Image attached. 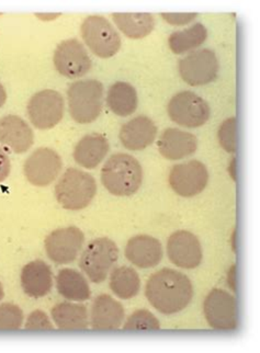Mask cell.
<instances>
[{
    "label": "cell",
    "instance_id": "d4e9b609",
    "mask_svg": "<svg viewBox=\"0 0 260 353\" xmlns=\"http://www.w3.org/2000/svg\"><path fill=\"white\" fill-rule=\"evenodd\" d=\"M52 319L59 330H81L88 327V310L81 304H57L52 310Z\"/></svg>",
    "mask_w": 260,
    "mask_h": 353
},
{
    "label": "cell",
    "instance_id": "5bb4252c",
    "mask_svg": "<svg viewBox=\"0 0 260 353\" xmlns=\"http://www.w3.org/2000/svg\"><path fill=\"white\" fill-rule=\"evenodd\" d=\"M62 166V158L55 150L39 148L24 163V174L33 185L46 187L57 179Z\"/></svg>",
    "mask_w": 260,
    "mask_h": 353
},
{
    "label": "cell",
    "instance_id": "52a82bcc",
    "mask_svg": "<svg viewBox=\"0 0 260 353\" xmlns=\"http://www.w3.org/2000/svg\"><path fill=\"white\" fill-rule=\"evenodd\" d=\"M169 118L174 123L194 129L207 123L211 115L209 105L192 91H181L169 101Z\"/></svg>",
    "mask_w": 260,
    "mask_h": 353
},
{
    "label": "cell",
    "instance_id": "8fae6325",
    "mask_svg": "<svg viewBox=\"0 0 260 353\" xmlns=\"http://www.w3.org/2000/svg\"><path fill=\"white\" fill-rule=\"evenodd\" d=\"M169 185L180 196L191 198L207 187L209 172L201 161H190L172 167L169 172Z\"/></svg>",
    "mask_w": 260,
    "mask_h": 353
},
{
    "label": "cell",
    "instance_id": "836d02e7",
    "mask_svg": "<svg viewBox=\"0 0 260 353\" xmlns=\"http://www.w3.org/2000/svg\"><path fill=\"white\" fill-rule=\"evenodd\" d=\"M11 172V163L9 156L0 148V182L5 181Z\"/></svg>",
    "mask_w": 260,
    "mask_h": 353
},
{
    "label": "cell",
    "instance_id": "2e32d148",
    "mask_svg": "<svg viewBox=\"0 0 260 353\" xmlns=\"http://www.w3.org/2000/svg\"><path fill=\"white\" fill-rule=\"evenodd\" d=\"M34 141L33 131L26 121L17 115L0 119V143L14 153H26Z\"/></svg>",
    "mask_w": 260,
    "mask_h": 353
},
{
    "label": "cell",
    "instance_id": "4316f807",
    "mask_svg": "<svg viewBox=\"0 0 260 353\" xmlns=\"http://www.w3.org/2000/svg\"><path fill=\"white\" fill-rule=\"evenodd\" d=\"M110 288L121 300H130L139 294L141 279L134 269L119 267L111 272Z\"/></svg>",
    "mask_w": 260,
    "mask_h": 353
},
{
    "label": "cell",
    "instance_id": "7402d4cb",
    "mask_svg": "<svg viewBox=\"0 0 260 353\" xmlns=\"http://www.w3.org/2000/svg\"><path fill=\"white\" fill-rule=\"evenodd\" d=\"M109 153V142L103 135L89 134L78 142L74 150V159L79 166L94 169Z\"/></svg>",
    "mask_w": 260,
    "mask_h": 353
},
{
    "label": "cell",
    "instance_id": "f546056e",
    "mask_svg": "<svg viewBox=\"0 0 260 353\" xmlns=\"http://www.w3.org/2000/svg\"><path fill=\"white\" fill-rule=\"evenodd\" d=\"M23 323L22 310L14 304L0 305V330H20Z\"/></svg>",
    "mask_w": 260,
    "mask_h": 353
},
{
    "label": "cell",
    "instance_id": "e0dca14e",
    "mask_svg": "<svg viewBox=\"0 0 260 353\" xmlns=\"http://www.w3.org/2000/svg\"><path fill=\"white\" fill-rule=\"evenodd\" d=\"M157 128L153 121L145 115H139L121 128V143L126 150H143L155 141Z\"/></svg>",
    "mask_w": 260,
    "mask_h": 353
},
{
    "label": "cell",
    "instance_id": "ba28073f",
    "mask_svg": "<svg viewBox=\"0 0 260 353\" xmlns=\"http://www.w3.org/2000/svg\"><path fill=\"white\" fill-rule=\"evenodd\" d=\"M203 313L208 324L217 330H237L239 324V308L233 295L224 290L210 292L203 303Z\"/></svg>",
    "mask_w": 260,
    "mask_h": 353
},
{
    "label": "cell",
    "instance_id": "ac0fdd59",
    "mask_svg": "<svg viewBox=\"0 0 260 353\" xmlns=\"http://www.w3.org/2000/svg\"><path fill=\"white\" fill-rule=\"evenodd\" d=\"M126 257L132 265L142 269L156 267L163 258V247L152 236H135L126 243Z\"/></svg>",
    "mask_w": 260,
    "mask_h": 353
},
{
    "label": "cell",
    "instance_id": "7a4b0ae2",
    "mask_svg": "<svg viewBox=\"0 0 260 353\" xmlns=\"http://www.w3.org/2000/svg\"><path fill=\"white\" fill-rule=\"evenodd\" d=\"M141 163L129 154H114L101 169V182L111 194L130 196L142 185Z\"/></svg>",
    "mask_w": 260,
    "mask_h": 353
},
{
    "label": "cell",
    "instance_id": "44dd1931",
    "mask_svg": "<svg viewBox=\"0 0 260 353\" xmlns=\"http://www.w3.org/2000/svg\"><path fill=\"white\" fill-rule=\"evenodd\" d=\"M21 287L29 296L34 299L46 296L53 288L51 268L41 260H35L24 265L21 272Z\"/></svg>",
    "mask_w": 260,
    "mask_h": 353
},
{
    "label": "cell",
    "instance_id": "9c48e42d",
    "mask_svg": "<svg viewBox=\"0 0 260 353\" xmlns=\"http://www.w3.org/2000/svg\"><path fill=\"white\" fill-rule=\"evenodd\" d=\"M64 107L62 94L52 89H46L39 91L30 99L28 114L37 129H52L62 120Z\"/></svg>",
    "mask_w": 260,
    "mask_h": 353
},
{
    "label": "cell",
    "instance_id": "8992f818",
    "mask_svg": "<svg viewBox=\"0 0 260 353\" xmlns=\"http://www.w3.org/2000/svg\"><path fill=\"white\" fill-rule=\"evenodd\" d=\"M81 37L90 51L101 59H110L121 48V38L105 17L90 16L81 24Z\"/></svg>",
    "mask_w": 260,
    "mask_h": 353
},
{
    "label": "cell",
    "instance_id": "cb8c5ba5",
    "mask_svg": "<svg viewBox=\"0 0 260 353\" xmlns=\"http://www.w3.org/2000/svg\"><path fill=\"white\" fill-rule=\"evenodd\" d=\"M59 294L66 300L83 302L90 299V288L81 273L72 269H63L57 276Z\"/></svg>",
    "mask_w": 260,
    "mask_h": 353
},
{
    "label": "cell",
    "instance_id": "277c9868",
    "mask_svg": "<svg viewBox=\"0 0 260 353\" xmlns=\"http://www.w3.org/2000/svg\"><path fill=\"white\" fill-rule=\"evenodd\" d=\"M68 108L72 118L79 124L97 120L103 105V86L96 79L78 81L68 90Z\"/></svg>",
    "mask_w": 260,
    "mask_h": 353
},
{
    "label": "cell",
    "instance_id": "484cf974",
    "mask_svg": "<svg viewBox=\"0 0 260 353\" xmlns=\"http://www.w3.org/2000/svg\"><path fill=\"white\" fill-rule=\"evenodd\" d=\"M112 18L121 32L135 40L148 37L155 27L154 17L150 14H113Z\"/></svg>",
    "mask_w": 260,
    "mask_h": 353
},
{
    "label": "cell",
    "instance_id": "7c38bea8",
    "mask_svg": "<svg viewBox=\"0 0 260 353\" xmlns=\"http://www.w3.org/2000/svg\"><path fill=\"white\" fill-rule=\"evenodd\" d=\"M54 66L65 77L79 78L92 68V59L86 48L76 39L63 41L54 52Z\"/></svg>",
    "mask_w": 260,
    "mask_h": 353
},
{
    "label": "cell",
    "instance_id": "d590c367",
    "mask_svg": "<svg viewBox=\"0 0 260 353\" xmlns=\"http://www.w3.org/2000/svg\"><path fill=\"white\" fill-rule=\"evenodd\" d=\"M59 14H37L39 18H42V20H53L54 18H57Z\"/></svg>",
    "mask_w": 260,
    "mask_h": 353
},
{
    "label": "cell",
    "instance_id": "603a6c76",
    "mask_svg": "<svg viewBox=\"0 0 260 353\" xmlns=\"http://www.w3.org/2000/svg\"><path fill=\"white\" fill-rule=\"evenodd\" d=\"M107 105L114 114L129 117L139 105L137 90L129 83L117 81L108 90Z\"/></svg>",
    "mask_w": 260,
    "mask_h": 353
},
{
    "label": "cell",
    "instance_id": "83f0119b",
    "mask_svg": "<svg viewBox=\"0 0 260 353\" xmlns=\"http://www.w3.org/2000/svg\"><path fill=\"white\" fill-rule=\"evenodd\" d=\"M207 38V28L202 23H196L183 31L172 33L168 46L174 54H183L202 46Z\"/></svg>",
    "mask_w": 260,
    "mask_h": 353
},
{
    "label": "cell",
    "instance_id": "4fadbf2b",
    "mask_svg": "<svg viewBox=\"0 0 260 353\" xmlns=\"http://www.w3.org/2000/svg\"><path fill=\"white\" fill-rule=\"evenodd\" d=\"M85 241L83 232L75 226L54 230L46 239V252L53 263L68 265L77 258Z\"/></svg>",
    "mask_w": 260,
    "mask_h": 353
},
{
    "label": "cell",
    "instance_id": "9a60e30c",
    "mask_svg": "<svg viewBox=\"0 0 260 353\" xmlns=\"http://www.w3.org/2000/svg\"><path fill=\"white\" fill-rule=\"evenodd\" d=\"M167 256L177 267L193 269L202 261L201 243L188 230H178L169 237Z\"/></svg>",
    "mask_w": 260,
    "mask_h": 353
},
{
    "label": "cell",
    "instance_id": "30bf717a",
    "mask_svg": "<svg viewBox=\"0 0 260 353\" xmlns=\"http://www.w3.org/2000/svg\"><path fill=\"white\" fill-rule=\"evenodd\" d=\"M180 76L190 86H203L212 83L219 74V61L214 52L208 48L188 54L180 59Z\"/></svg>",
    "mask_w": 260,
    "mask_h": 353
},
{
    "label": "cell",
    "instance_id": "8d00e7d4",
    "mask_svg": "<svg viewBox=\"0 0 260 353\" xmlns=\"http://www.w3.org/2000/svg\"><path fill=\"white\" fill-rule=\"evenodd\" d=\"M3 295H5V293H3V284L0 283V301L3 300Z\"/></svg>",
    "mask_w": 260,
    "mask_h": 353
},
{
    "label": "cell",
    "instance_id": "e575fe53",
    "mask_svg": "<svg viewBox=\"0 0 260 353\" xmlns=\"http://www.w3.org/2000/svg\"><path fill=\"white\" fill-rule=\"evenodd\" d=\"M6 99H7V94L3 85L0 83V108L5 105Z\"/></svg>",
    "mask_w": 260,
    "mask_h": 353
},
{
    "label": "cell",
    "instance_id": "ffe728a7",
    "mask_svg": "<svg viewBox=\"0 0 260 353\" xmlns=\"http://www.w3.org/2000/svg\"><path fill=\"white\" fill-rule=\"evenodd\" d=\"M123 306L110 295L102 294L92 303L90 321L94 330H118L124 319Z\"/></svg>",
    "mask_w": 260,
    "mask_h": 353
},
{
    "label": "cell",
    "instance_id": "d6986e66",
    "mask_svg": "<svg viewBox=\"0 0 260 353\" xmlns=\"http://www.w3.org/2000/svg\"><path fill=\"white\" fill-rule=\"evenodd\" d=\"M157 148L161 155L168 161H179L196 152L198 139L188 132L167 129L159 137Z\"/></svg>",
    "mask_w": 260,
    "mask_h": 353
},
{
    "label": "cell",
    "instance_id": "6da1fadb",
    "mask_svg": "<svg viewBox=\"0 0 260 353\" xmlns=\"http://www.w3.org/2000/svg\"><path fill=\"white\" fill-rule=\"evenodd\" d=\"M145 295L159 313L172 315L189 305L193 297L192 283L183 273L165 268L150 276Z\"/></svg>",
    "mask_w": 260,
    "mask_h": 353
},
{
    "label": "cell",
    "instance_id": "1f68e13d",
    "mask_svg": "<svg viewBox=\"0 0 260 353\" xmlns=\"http://www.w3.org/2000/svg\"><path fill=\"white\" fill-rule=\"evenodd\" d=\"M24 328L27 330H53L51 321L42 310H34L30 314Z\"/></svg>",
    "mask_w": 260,
    "mask_h": 353
},
{
    "label": "cell",
    "instance_id": "4dcf8cb0",
    "mask_svg": "<svg viewBox=\"0 0 260 353\" xmlns=\"http://www.w3.org/2000/svg\"><path fill=\"white\" fill-rule=\"evenodd\" d=\"M219 142L228 153H235L237 150V120L230 118L223 122L219 130Z\"/></svg>",
    "mask_w": 260,
    "mask_h": 353
},
{
    "label": "cell",
    "instance_id": "5b68a950",
    "mask_svg": "<svg viewBox=\"0 0 260 353\" xmlns=\"http://www.w3.org/2000/svg\"><path fill=\"white\" fill-rule=\"evenodd\" d=\"M118 258L119 249L116 243L101 237L94 239L86 247L79 260V265L90 281L101 283L107 279Z\"/></svg>",
    "mask_w": 260,
    "mask_h": 353
},
{
    "label": "cell",
    "instance_id": "f1b7e54d",
    "mask_svg": "<svg viewBox=\"0 0 260 353\" xmlns=\"http://www.w3.org/2000/svg\"><path fill=\"white\" fill-rule=\"evenodd\" d=\"M161 328L159 319H156L150 310H137L130 316L126 324L124 330H159Z\"/></svg>",
    "mask_w": 260,
    "mask_h": 353
},
{
    "label": "cell",
    "instance_id": "d6a6232c",
    "mask_svg": "<svg viewBox=\"0 0 260 353\" xmlns=\"http://www.w3.org/2000/svg\"><path fill=\"white\" fill-rule=\"evenodd\" d=\"M198 14H161L165 21L172 26H183L189 23L197 18Z\"/></svg>",
    "mask_w": 260,
    "mask_h": 353
},
{
    "label": "cell",
    "instance_id": "3957f363",
    "mask_svg": "<svg viewBox=\"0 0 260 353\" xmlns=\"http://www.w3.org/2000/svg\"><path fill=\"white\" fill-rule=\"evenodd\" d=\"M97 183L94 176L79 169H68L55 187L57 202L70 211L83 210L94 200Z\"/></svg>",
    "mask_w": 260,
    "mask_h": 353
}]
</instances>
